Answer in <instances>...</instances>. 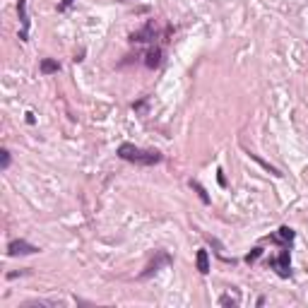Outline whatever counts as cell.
Listing matches in <instances>:
<instances>
[{
  "instance_id": "obj_2",
  "label": "cell",
  "mask_w": 308,
  "mask_h": 308,
  "mask_svg": "<svg viewBox=\"0 0 308 308\" xmlns=\"http://www.w3.org/2000/svg\"><path fill=\"white\" fill-rule=\"evenodd\" d=\"M174 263V258L166 253V251H157V258H154L152 263L144 267V272H140V279H147V277H152L154 272H159L162 267H166V265Z\"/></svg>"
},
{
  "instance_id": "obj_14",
  "label": "cell",
  "mask_w": 308,
  "mask_h": 308,
  "mask_svg": "<svg viewBox=\"0 0 308 308\" xmlns=\"http://www.w3.org/2000/svg\"><path fill=\"white\" fill-rule=\"evenodd\" d=\"M219 306H231V308H236V306H239V301H236V298H231V296H221V298H219Z\"/></svg>"
},
{
  "instance_id": "obj_8",
  "label": "cell",
  "mask_w": 308,
  "mask_h": 308,
  "mask_svg": "<svg viewBox=\"0 0 308 308\" xmlns=\"http://www.w3.org/2000/svg\"><path fill=\"white\" fill-rule=\"evenodd\" d=\"M144 65L149 67V70H157V67L162 65V48L147 51V55H144Z\"/></svg>"
},
{
  "instance_id": "obj_1",
  "label": "cell",
  "mask_w": 308,
  "mask_h": 308,
  "mask_svg": "<svg viewBox=\"0 0 308 308\" xmlns=\"http://www.w3.org/2000/svg\"><path fill=\"white\" fill-rule=\"evenodd\" d=\"M118 157L123 162H130V164H137V166H154L164 159L162 152H157V149H142V147H135L130 142H123L118 147Z\"/></svg>"
},
{
  "instance_id": "obj_10",
  "label": "cell",
  "mask_w": 308,
  "mask_h": 308,
  "mask_svg": "<svg viewBox=\"0 0 308 308\" xmlns=\"http://www.w3.org/2000/svg\"><path fill=\"white\" fill-rule=\"evenodd\" d=\"M58 70H60V63H58V60H53V58H44V60H41V72H44V75H53Z\"/></svg>"
},
{
  "instance_id": "obj_7",
  "label": "cell",
  "mask_w": 308,
  "mask_h": 308,
  "mask_svg": "<svg viewBox=\"0 0 308 308\" xmlns=\"http://www.w3.org/2000/svg\"><path fill=\"white\" fill-rule=\"evenodd\" d=\"M152 39H154V22L144 24L140 32L130 34V41H132V44H144V41H152Z\"/></svg>"
},
{
  "instance_id": "obj_6",
  "label": "cell",
  "mask_w": 308,
  "mask_h": 308,
  "mask_svg": "<svg viewBox=\"0 0 308 308\" xmlns=\"http://www.w3.org/2000/svg\"><path fill=\"white\" fill-rule=\"evenodd\" d=\"M267 241L279 243V246H291V241H294V229H289V226H282V229L277 231L275 236H267Z\"/></svg>"
},
{
  "instance_id": "obj_13",
  "label": "cell",
  "mask_w": 308,
  "mask_h": 308,
  "mask_svg": "<svg viewBox=\"0 0 308 308\" xmlns=\"http://www.w3.org/2000/svg\"><path fill=\"white\" fill-rule=\"evenodd\" d=\"M260 255H263V248H253V251H251V253L246 255V263H248V265H253L255 260H258V258H260Z\"/></svg>"
},
{
  "instance_id": "obj_5",
  "label": "cell",
  "mask_w": 308,
  "mask_h": 308,
  "mask_svg": "<svg viewBox=\"0 0 308 308\" xmlns=\"http://www.w3.org/2000/svg\"><path fill=\"white\" fill-rule=\"evenodd\" d=\"M17 12H20V22H22L20 39H22V41H27V39H29V15H27V0H20V3H17Z\"/></svg>"
},
{
  "instance_id": "obj_4",
  "label": "cell",
  "mask_w": 308,
  "mask_h": 308,
  "mask_svg": "<svg viewBox=\"0 0 308 308\" xmlns=\"http://www.w3.org/2000/svg\"><path fill=\"white\" fill-rule=\"evenodd\" d=\"M8 253H10L12 258H17V255H34V253H39V246L24 241V239H17V241H10Z\"/></svg>"
},
{
  "instance_id": "obj_9",
  "label": "cell",
  "mask_w": 308,
  "mask_h": 308,
  "mask_svg": "<svg viewBox=\"0 0 308 308\" xmlns=\"http://www.w3.org/2000/svg\"><path fill=\"white\" fill-rule=\"evenodd\" d=\"M195 263H198V272H200V275H207V272H209V253L205 251V248H200V251H198Z\"/></svg>"
},
{
  "instance_id": "obj_12",
  "label": "cell",
  "mask_w": 308,
  "mask_h": 308,
  "mask_svg": "<svg viewBox=\"0 0 308 308\" xmlns=\"http://www.w3.org/2000/svg\"><path fill=\"white\" fill-rule=\"evenodd\" d=\"M0 159H3V162H0V169L8 171V169H10V162H12L10 152H8V149H0Z\"/></svg>"
},
{
  "instance_id": "obj_3",
  "label": "cell",
  "mask_w": 308,
  "mask_h": 308,
  "mask_svg": "<svg viewBox=\"0 0 308 308\" xmlns=\"http://www.w3.org/2000/svg\"><path fill=\"white\" fill-rule=\"evenodd\" d=\"M270 267H275L277 275L284 277V279L291 275V267H289V246H282L279 258H272V260H270Z\"/></svg>"
},
{
  "instance_id": "obj_11",
  "label": "cell",
  "mask_w": 308,
  "mask_h": 308,
  "mask_svg": "<svg viewBox=\"0 0 308 308\" xmlns=\"http://www.w3.org/2000/svg\"><path fill=\"white\" fill-rule=\"evenodd\" d=\"M190 188H195V190H198V195H200V200H202L205 205H209V195H207V190H205V188L200 186L198 181H190Z\"/></svg>"
},
{
  "instance_id": "obj_16",
  "label": "cell",
  "mask_w": 308,
  "mask_h": 308,
  "mask_svg": "<svg viewBox=\"0 0 308 308\" xmlns=\"http://www.w3.org/2000/svg\"><path fill=\"white\" fill-rule=\"evenodd\" d=\"M217 174H219V176H217V178H219V183H221V186H226V178H224V171H217Z\"/></svg>"
},
{
  "instance_id": "obj_15",
  "label": "cell",
  "mask_w": 308,
  "mask_h": 308,
  "mask_svg": "<svg viewBox=\"0 0 308 308\" xmlns=\"http://www.w3.org/2000/svg\"><path fill=\"white\" fill-rule=\"evenodd\" d=\"M70 5H72V0H60V5H58V10H60V12H65L67 8H70Z\"/></svg>"
}]
</instances>
